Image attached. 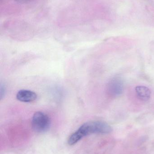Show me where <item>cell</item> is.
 Masks as SVG:
<instances>
[{
	"mask_svg": "<svg viewBox=\"0 0 154 154\" xmlns=\"http://www.w3.org/2000/svg\"><path fill=\"white\" fill-rule=\"evenodd\" d=\"M49 117L46 114L38 111L33 115L32 119L33 129L37 133H43L47 131L50 126Z\"/></svg>",
	"mask_w": 154,
	"mask_h": 154,
	"instance_id": "cell-2",
	"label": "cell"
},
{
	"mask_svg": "<svg viewBox=\"0 0 154 154\" xmlns=\"http://www.w3.org/2000/svg\"><path fill=\"white\" fill-rule=\"evenodd\" d=\"M1 89H0V97L1 99H2L3 97L4 96L5 93V88L4 86L1 84Z\"/></svg>",
	"mask_w": 154,
	"mask_h": 154,
	"instance_id": "cell-6",
	"label": "cell"
},
{
	"mask_svg": "<svg viewBox=\"0 0 154 154\" xmlns=\"http://www.w3.org/2000/svg\"><path fill=\"white\" fill-rule=\"evenodd\" d=\"M124 86L123 81L120 78H113L109 81L108 85V93L113 97H118L124 91Z\"/></svg>",
	"mask_w": 154,
	"mask_h": 154,
	"instance_id": "cell-3",
	"label": "cell"
},
{
	"mask_svg": "<svg viewBox=\"0 0 154 154\" xmlns=\"http://www.w3.org/2000/svg\"><path fill=\"white\" fill-rule=\"evenodd\" d=\"M136 93L137 97L144 101L150 100L151 97V91L150 89L144 86H138L136 88Z\"/></svg>",
	"mask_w": 154,
	"mask_h": 154,
	"instance_id": "cell-5",
	"label": "cell"
},
{
	"mask_svg": "<svg viewBox=\"0 0 154 154\" xmlns=\"http://www.w3.org/2000/svg\"><path fill=\"white\" fill-rule=\"evenodd\" d=\"M37 95L35 92L27 90L19 91L16 94V98L23 102H30L37 99Z\"/></svg>",
	"mask_w": 154,
	"mask_h": 154,
	"instance_id": "cell-4",
	"label": "cell"
},
{
	"mask_svg": "<svg viewBox=\"0 0 154 154\" xmlns=\"http://www.w3.org/2000/svg\"><path fill=\"white\" fill-rule=\"evenodd\" d=\"M112 131V128L106 122L101 121L87 122L83 124L70 137L68 143L70 145H73L83 137L89 135L94 134H107Z\"/></svg>",
	"mask_w": 154,
	"mask_h": 154,
	"instance_id": "cell-1",
	"label": "cell"
}]
</instances>
